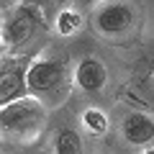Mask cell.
Segmentation results:
<instances>
[{
  "label": "cell",
  "mask_w": 154,
  "mask_h": 154,
  "mask_svg": "<svg viewBox=\"0 0 154 154\" xmlns=\"http://www.w3.org/2000/svg\"><path fill=\"white\" fill-rule=\"evenodd\" d=\"M139 154H154V146H149V149H141Z\"/></svg>",
  "instance_id": "cell-12"
},
{
  "label": "cell",
  "mask_w": 154,
  "mask_h": 154,
  "mask_svg": "<svg viewBox=\"0 0 154 154\" xmlns=\"http://www.w3.org/2000/svg\"><path fill=\"white\" fill-rule=\"evenodd\" d=\"M98 0H77V5H95Z\"/></svg>",
  "instance_id": "cell-11"
},
{
  "label": "cell",
  "mask_w": 154,
  "mask_h": 154,
  "mask_svg": "<svg viewBox=\"0 0 154 154\" xmlns=\"http://www.w3.org/2000/svg\"><path fill=\"white\" fill-rule=\"evenodd\" d=\"M44 21H41V13L31 5H23L16 11V16L8 21L5 28V44L8 46H21L26 41H31L38 31H41Z\"/></svg>",
  "instance_id": "cell-4"
},
{
  "label": "cell",
  "mask_w": 154,
  "mask_h": 154,
  "mask_svg": "<svg viewBox=\"0 0 154 154\" xmlns=\"http://www.w3.org/2000/svg\"><path fill=\"white\" fill-rule=\"evenodd\" d=\"M57 154H85V144H82V136L80 131L75 128H62L57 134Z\"/></svg>",
  "instance_id": "cell-8"
},
{
  "label": "cell",
  "mask_w": 154,
  "mask_h": 154,
  "mask_svg": "<svg viewBox=\"0 0 154 154\" xmlns=\"http://www.w3.org/2000/svg\"><path fill=\"white\" fill-rule=\"evenodd\" d=\"M134 23H136V11H134V5H128L123 0H110L105 5H100L95 13V28L105 36L126 33Z\"/></svg>",
  "instance_id": "cell-3"
},
{
  "label": "cell",
  "mask_w": 154,
  "mask_h": 154,
  "mask_svg": "<svg viewBox=\"0 0 154 154\" xmlns=\"http://www.w3.org/2000/svg\"><path fill=\"white\" fill-rule=\"evenodd\" d=\"M46 126V105L33 95L18 98L0 108V131L11 139H36Z\"/></svg>",
  "instance_id": "cell-1"
},
{
  "label": "cell",
  "mask_w": 154,
  "mask_h": 154,
  "mask_svg": "<svg viewBox=\"0 0 154 154\" xmlns=\"http://www.w3.org/2000/svg\"><path fill=\"white\" fill-rule=\"evenodd\" d=\"M67 88V69L59 59H36L26 69V90L33 98L59 100Z\"/></svg>",
  "instance_id": "cell-2"
},
{
  "label": "cell",
  "mask_w": 154,
  "mask_h": 154,
  "mask_svg": "<svg viewBox=\"0 0 154 154\" xmlns=\"http://www.w3.org/2000/svg\"><path fill=\"white\" fill-rule=\"evenodd\" d=\"M54 28H57L59 36H72V33H77L82 28V16H80V11H72V8L62 11L59 16H57V21H54Z\"/></svg>",
  "instance_id": "cell-9"
},
{
  "label": "cell",
  "mask_w": 154,
  "mask_h": 154,
  "mask_svg": "<svg viewBox=\"0 0 154 154\" xmlns=\"http://www.w3.org/2000/svg\"><path fill=\"white\" fill-rule=\"evenodd\" d=\"M121 134L126 139V144L136 149H149L154 146V118L141 110H131L121 121Z\"/></svg>",
  "instance_id": "cell-5"
},
{
  "label": "cell",
  "mask_w": 154,
  "mask_h": 154,
  "mask_svg": "<svg viewBox=\"0 0 154 154\" xmlns=\"http://www.w3.org/2000/svg\"><path fill=\"white\" fill-rule=\"evenodd\" d=\"M26 69L28 67L23 64H16L11 69L0 72V108L18 98H26Z\"/></svg>",
  "instance_id": "cell-7"
},
{
  "label": "cell",
  "mask_w": 154,
  "mask_h": 154,
  "mask_svg": "<svg viewBox=\"0 0 154 154\" xmlns=\"http://www.w3.org/2000/svg\"><path fill=\"white\" fill-rule=\"evenodd\" d=\"M108 82V69L98 57H82L75 67V85L82 93H100Z\"/></svg>",
  "instance_id": "cell-6"
},
{
  "label": "cell",
  "mask_w": 154,
  "mask_h": 154,
  "mask_svg": "<svg viewBox=\"0 0 154 154\" xmlns=\"http://www.w3.org/2000/svg\"><path fill=\"white\" fill-rule=\"evenodd\" d=\"M82 126L88 128L93 136H103V134H108V116L103 113L100 108H88L82 113Z\"/></svg>",
  "instance_id": "cell-10"
},
{
  "label": "cell",
  "mask_w": 154,
  "mask_h": 154,
  "mask_svg": "<svg viewBox=\"0 0 154 154\" xmlns=\"http://www.w3.org/2000/svg\"><path fill=\"white\" fill-rule=\"evenodd\" d=\"M0 154H3V152H0Z\"/></svg>",
  "instance_id": "cell-13"
}]
</instances>
